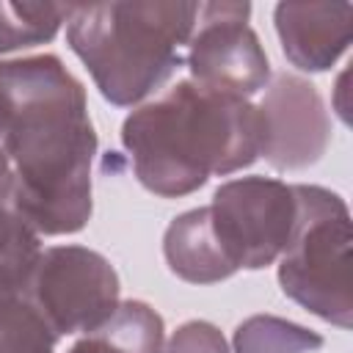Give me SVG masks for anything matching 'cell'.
Returning a JSON list of instances; mask_svg holds the SVG:
<instances>
[{
	"instance_id": "obj_1",
	"label": "cell",
	"mask_w": 353,
	"mask_h": 353,
	"mask_svg": "<svg viewBox=\"0 0 353 353\" xmlns=\"http://www.w3.org/2000/svg\"><path fill=\"white\" fill-rule=\"evenodd\" d=\"M6 149L0 199L39 234H74L94 210L97 132L83 83L58 55L0 61Z\"/></svg>"
},
{
	"instance_id": "obj_2",
	"label": "cell",
	"mask_w": 353,
	"mask_h": 353,
	"mask_svg": "<svg viewBox=\"0 0 353 353\" xmlns=\"http://www.w3.org/2000/svg\"><path fill=\"white\" fill-rule=\"evenodd\" d=\"M135 179L160 199H179L210 176H229L259 157L262 116L251 99L210 91L190 77L141 102L121 124Z\"/></svg>"
},
{
	"instance_id": "obj_3",
	"label": "cell",
	"mask_w": 353,
	"mask_h": 353,
	"mask_svg": "<svg viewBox=\"0 0 353 353\" xmlns=\"http://www.w3.org/2000/svg\"><path fill=\"white\" fill-rule=\"evenodd\" d=\"M199 3H91L66 22L72 52L91 72L99 94L119 108L141 105L185 63Z\"/></svg>"
},
{
	"instance_id": "obj_4",
	"label": "cell",
	"mask_w": 353,
	"mask_h": 353,
	"mask_svg": "<svg viewBox=\"0 0 353 353\" xmlns=\"http://www.w3.org/2000/svg\"><path fill=\"white\" fill-rule=\"evenodd\" d=\"M298 221L279 262V287L314 317L353 325L350 210L323 185H295Z\"/></svg>"
},
{
	"instance_id": "obj_5",
	"label": "cell",
	"mask_w": 353,
	"mask_h": 353,
	"mask_svg": "<svg viewBox=\"0 0 353 353\" xmlns=\"http://www.w3.org/2000/svg\"><path fill=\"white\" fill-rule=\"evenodd\" d=\"M119 290V273L99 251L50 245L39 254L22 295L61 339L102 325L121 303Z\"/></svg>"
},
{
	"instance_id": "obj_6",
	"label": "cell",
	"mask_w": 353,
	"mask_h": 353,
	"mask_svg": "<svg viewBox=\"0 0 353 353\" xmlns=\"http://www.w3.org/2000/svg\"><path fill=\"white\" fill-rule=\"evenodd\" d=\"M215 232L240 270L273 265L298 221L295 185L273 176H237L215 188L207 204Z\"/></svg>"
},
{
	"instance_id": "obj_7",
	"label": "cell",
	"mask_w": 353,
	"mask_h": 353,
	"mask_svg": "<svg viewBox=\"0 0 353 353\" xmlns=\"http://www.w3.org/2000/svg\"><path fill=\"white\" fill-rule=\"evenodd\" d=\"M248 17V3H199L185 50V66L193 83L240 99L265 91L270 83V61Z\"/></svg>"
},
{
	"instance_id": "obj_8",
	"label": "cell",
	"mask_w": 353,
	"mask_h": 353,
	"mask_svg": "<svg viewBox=\"0 0 353 353\" xmlns=\"http://www.w3.org/2000/svg\"><path fill=\"white\" fill-rule=\"evenodd\" d=\"M262 116L259 154L276 171L314 165L331 143V119L320 91L301 74L281 72L265 85L256 105Z\"/></svg>"
},
{
	"instance_id": "obj_9",
	"label": "cell",
	"mask_w": 353,
	"mask_h": 353,
	"mask_svg": "<svg viewBox=\"0 0 353 353\" xmlns=\"http://www.w3.org/2000/svg\"><path fill=\"white\" fill-rule=\"evenodd\" d=\"M281 52L301 72H325L347 50L353 33L350 3H279L273 11Z\"/></svg>"
},
{
	"instance_id": "obj_10",
	"label": "cell",
	"mask_w": 353,
	"mask_h": 353,
	"mask_svg": "<svg viewBox=\"0 0 353 353\" xmlns=\"http://www.w3.org/2000/svg\"><path fill=\"white\" fill-rule=\"evenodd\" d=\"M163 256L168 270L190 284H215L240 270L215 232L210 207H193L168 223Z\"/></svg>"
},
{
	"instance_id": "obj_11",
	"label": "cell",
	"mask_w": 353,
	"mask_h": 353,
	"mask_svg": "<svg viewBox=\"0 0 353 353\" xmlns=\"http://www.w3.org/2000/svg\"><path fill=\"white\" fill-rule=\"evenodd\" d=\"M163 317L143 301H121L94 331L80 334L69 353H163Z\"/></svg>"
},
{
	"instance_id": "obj_12",
	"label": "cell",
	"mask_w": 353,
	"mask_h": 353,
	"mask_svg": "<svg viewBox=\"0 0 353 353\" xmlns=\"http://www.w3.org/2000/svg\"><path fill=\"white\" fill-rule=\"evenodd\" d=\"M74 8L66 3H0V55L52 41Z\"/></svg>"
},
{
	"instance_id": "obj_13",
	"label": "cell",
	"mask_w": 353,
	"mask_h": 353,
	"mask_svg": "<svg viewBox=\"0 0 353 353\" xmlns=\"http://www.w3.org/2000/svg\"><path fill=\"white\" fill-rule=\"evenodd\" d=\"M323 336L276 314L245 317L232 336V353H317Z\"/></svg>"
},
{
	"instance_id": "obj_14",
	"label": "cell",
	"mask_w": 353,
	"mask_h": 353,
	"mask_svg": "<svg viewBox=\"0 0 353 353\" xmlns=\"http://www.w3.org/2000/svg\"><path fill=\"white\" fill-rule=\"evenodd\" d=\"M39 254V232L0 199V292H22Z\"/></svg>"
},
{
	"instance_id": "obj_15",
	"label": "cell",
	"mask_w": 353,
	"mask_h": 353,
	"mask_svg": "<svg viewBox=\"0 0 353 353\" xmlns=\"http://www.w3.org/2000/svg\"><path fill=\"white\" fill-rule=\"evenodd\" d=\"M58 336L22 292H0V353H55Z\"/></svg>"
},
{
	"instance_id": "obj_16",
	"label": "cell",
	"mask_w": 353,
	"mask_h": 353,
	"mask_svg": "<svg viewBox=\"0 0 353 353\" xmlns=\"http://www.w3.org/2000/svg\"><path fill=\"white\" fill-rule=\"evenodd\" d=\"M163 353H232V350L218 325L207 320H188L171 334V339L163 345Z\"/></svg>"
},
{
	"instance_id": "obj_17",
	"label": "cell",
	"mask_w": 353,
	"mask_h": 353,
	"mask_svg": "<svg viewBox=\"0 0 353 353\" xmlns=\"http://www.w3.org/2000/svg\"><path fill=\"white\" fill-rule=\"evenodd\" d=\"M3 149H6V108L0 97V168H3Z\"/></svg>"
}]
</instances>
